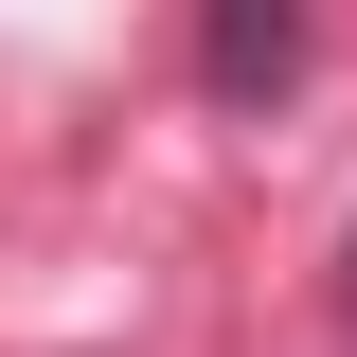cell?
<instances>
[{
	"label": "cell",
	"mask_w": 357,
	"mask_h": 357,
	"mask_svg": "<svg viewBox=\"0 0 357 357\" xmlns=\"http://www.w3.org/2000/svg\"><path fill=\"white\" fill-rule=\"evenodd\" d=\"M304 54H321L304 0H197V89H215L232 126H268V107L304 89Z\"/></svg>",
	"instance_id": "obj_1"
},
{
	"label": "cell",
	"mask_w": 357,
	"mask_h": 357,
	"mask_svg": "<svg viewBox=\"0 0 357 357\" xmlns=\"http://www.w3.org/2000/svg\"><path fill=\"white\" fill-rule=\"evenodd\" d=\"M340 304H357V232H340Z\"/></svg>",
	"instance_id": "obj_2"
}]
</instances>
